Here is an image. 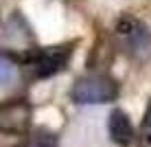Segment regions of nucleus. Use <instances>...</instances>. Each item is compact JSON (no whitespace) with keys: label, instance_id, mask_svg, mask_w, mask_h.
<instances>
[{"label":"nucleus","instance_id":"nucleus-1","mask_svg":"<svg viewBox=\"0 0 151 147\" xmlns=\"http://www.w3.org/2000/svg\"><path fill=\"white\" fill-rule=\"evenodd\" d=\"M72 44H55V46H42V49L31 51L24 59L27 68L31 70V75L37 79H48L55 77L57 72H61L70 62L72 55Z\"/></svg>","mask_w":151,"mask_h":147},{"label":"nucleus","instance_id":"nucleus-6","mask_svg":"<svg viewBox=\"0 0 151 147\" xmlns=\"http://www.w3.org/2000/svg\"><path fill=\"white\" fill-rule=\"evenodd\" d=\"M27 147H59V140H57V134L50 132L48 127H35L29 134Z\"/></svg>","mask_w":151,"mask_h":147},{"label":"nucleus","instance_id":"nucleus-3","mask_svg":"<svg viewBox=\"0 0 151 147\" xmlns=\"http://www.w3.org/2000/svg\"><path fill=\"white\" fill-rule=\"evenodd\" d=\"M114 35L121 49L127 51L129 55H142L151 46V33L147 24L134 15H121L114 27Z\"/></svg>","mask_w":151,"mask_h":147},{"label":"nucleus","instance_id":"nucleus-5","mask_svg":"<svg viewBox=\"0 0 151 147\" xmlns=\"http://www.w3.org/2000/svg\"><path fill=\"white\" fill-rule=\"evenodd\" d=\"M107 132H110V138L121 147H129L134 143V123L123 110H114L110 114Z\"/></svg>","mask_w":151,"mask_h":147},{"label":"nucleus","instance_id":"nucleus-8","mask_svg":"<svg viewBox=\"0 0 151 147\" xmlns=\"http://www.w3.org/2000/svg\"><path fill=\"white\" fill-rule=\"evenodd\" d=\"M140 143L142 147H151V101L142 117V123H140Z\"/></svg>","mask_w":151,"mask_h":147},{"label":"nucleus","instance_id":"nucleus-9","mask_svg":"<svg viewBox=\"0 0 151 147\" xmlns=\"http://www.w3.org/2000/svg\"><path fill=\"white\" fill-rule=\"evenodd\" d=\"M15 147H24V145H15Z\"/></svg>","mask_w":151,"mask_h":147},{"label":"nucleus","instance_id":"nucleus-2","mask_svg":"<svg viewBox=\"0 0 151 147\" xmlns=\"http://www.w3.org/2000/svg\"><path fill=\"white\" fill-rule=\"evenodd\" d=\"M70 97L79 106H96V103H110L118 97V83L110 75H90L75 81Z\"/></svg>","mask_w":151,"mask_h":147},{"label":"nucleus","instance_id":"nucleus-7","mask_svg":"<svg viewBox=\"0 0 151 147\" xmlns=\"http://www.w3.org/2000/svg\"><path fill=\"white\" fill-rule=\"evenodd\" d=\"M13 77H15V66H13V62L9 59L7 55L0 53V88L11 86Z\"/></svg>","mask_w":151,"mask_h":147},{"label":"nucleus","instance_id":"nucleus-4","mask_svg":"<svg viewBox=\"0 0 151 147\" xmlns=\"http://www.w3.org/2000/svg\"><path fill=\"white\" fill-rule=\"evenodd\" d=\"M33 108L27 99H9L0 103V134H24L31 130Z\"/></svg>","mask_w":151,"mask_h":147}]
</instances>
